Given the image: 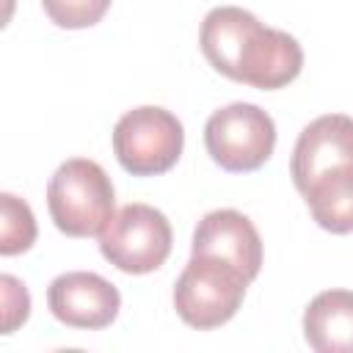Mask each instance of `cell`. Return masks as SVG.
<instances>
[{"label": "cell", "mask_w": 353, "mask_h": 353, "mask_svg": "<svg viewBox=\"0 0 353 353\" xmlns=\"http://www.w3.org/2000/svg\"><path fill=\"white\" fill-rule=\"evenodd\" d=\"M199 47L215 72L259 91L284 88L303 69L298 39L262 25L240 6H218L207 11Z\"/></svg>", "instance_id": "cell-1"}, {"label": "cell", "mask_w": 353, "mask_h": 353, "mask_svg": "<svg viewBox=\"0 0 353 353\" xmlns=\"http://www.w3.org/2000/svg\"><path fill=\"white\" fill-rule=\"evenodd\" d=\"M47 207L52 223L66 237H97L116 215L113 182L99 163L72 157L50 176Z\"/></svg>", "instance_id": "cell-2"}, {"label": "cell", "mask_w": 353, "mask_h": 353, "mask_svg": "<svg viewBox=\"0 0 353 353\" xmlns=\"http://www.w3.org/2000/svg\"><path fill=\"white\" fill-rule=\"evenodd\" d=\"M251 281L223 259L190 254V262L174 284V309L190 328L210 331L229 323Z\"/></svg>", "instance_id": "cell-3"}, {"label": "cell", "mask_w": 353, "mask_h": 353, "mask_svg": "<svg viewBox=\"0 0 353 353\" xmlns=\"http://www.w3.org/2000/svg\"><path fill=\"white\" fill-rule=\"evenodd\" d=\"M185 146L182 121L157 105L127 110L113 127V154L132 176H157L176 165Z\"/></svg>", "instance_id": "cell-4"}, {"label": "cell", "mask_w": 353, "mask_h": 353, "mask_svg": "<svg viewBox=\"0 0 353 353\" xmlns=\"http://www.w3.org/2000/svg\"><path fill=\"white\" fill-rule=\"evenodd\" d=\"M204 146L212 163H218L223 171H256L276 149V124L259 105L232 102L207 119Z\"/></svg>", "instance_id": "cell-5"}, {"label": "cell", "mask_w": 353, "mask_h": 353, "mask_svg": "<svg viewBox=\"0 0 353 353\" xmlns=\"http://www.w3.org/2000/svg\"><path fill=\"white\" fill-rule=\"evenodd\" d=\"M174 232L168 218L141 201L124 204L99 234L102 256L121 273L143 276L157 270L171 254Z\"/></svg>", "instance_id": "cell-6"}, {"label": "cell", "mask_w": 353, "mask_h": 353, "mask_svg": "<svg viewBox=\"0 0 353 353\" xmlns=\"http://www.w3.org/2000/svg\"><path fill=\"white\" fill-rule=\"evenodd\" d=\"M47 306L52 317L69 328L99 331L116 320L121 309V295L99 273L69 270L50 281Z\"/></svg>", "instance_id": "cell-7"}, {"label": "cell", "mask_w": 353, "mask_h": 353, "mask_svg": "<svg viewBox=\"0 0 353 353\" xmlns=\"http://www.w3.org/2000/svg\"><path fill=\"white\" fill-rule=\"evenodd\" d=\"M339 165H353V119L345 113H325L301 130L290 160V176L298 193H303L314 179Z\"/></svg>", "instance_id": "cell-8"}, {"label": "cell", "mask_w": 353, "mask_h": 353, "mask_svg": "<svg viewBox=\"0 0 353 353\" xmlns=\"http://www.w3.org/2000/svg\"><path fill=\"white\" fill-rule=\"evenodd\" d=\"M190 254L223 259L254 281L262 268V237L248 215L237 210H212L196 223Z\"/></svg>", "instance_id": "cell-9"}, {"label": "cell", "mask_w": 353, "mask_h": 353, "mask_svg": "<svg viewBox=\"0 0 353 353\" xmlns=\"http://www.w3.org/2000/svg\"><path fill=\"white\" fill-rule=\"evenodd\" d=\"M303 339L317 353H353V292L314 295L303 312Z\"/></svg>", "instance_id": "cell-10"}, {"label": "cell", "mask_w": 353, "mask_h": 353, "mask_svg": "<svg viewBox=\"0 0 353 353\" xmlns=\"http://www.w3.org/2000/svg\"><path fill=\"white\" fill-rule=\"evenodd\" d=\"M301 196L320 229L331 234L353 232V165H339L323 174Z\"/></svg>", "instance_id": "cell-11"}, {"label": "cell", "mask_w": 353, "mask_h": 353, "mask_svg": "<svg viewBox=\"0 0 353 353\" xmlns=\"http://www.w3.org/2000/svg\"><path fill=\"white\" fill-rule=\"evenodd\" d=\"M36 243V218L25 199L0 193V254L17 256Z\"/></svg>", "instance_id": "cell-12"}, {"label": "cell", "mask_w": 353, "mask_h": 353, "mask_svg": "<svg viewBox=\"0 0 353 353\" xmlns=\"http://www.w3.org/2000/svg\"><path fill=\"white\" fill-rule=\"evenodd\" d=\"M41 8L58 28L83 30L108 14L110 0H41Z\"/></svg>", "instance_id": "cell-13"}, {"label": "cell", "mask_w": 353, "mask_h": 353, "mask_svg": "<svg viewBox=\"0 0 353 353\" xmlns=\"http://www.w3.org/2000/svg\"><path fill=\"white\" fill-rule=\"evenodd\" d=\"M0 290H3V334H14L30 314V292L11 273L0 276Z\"/></svg>", "instance_id": "cell-14"}]
</instances>
